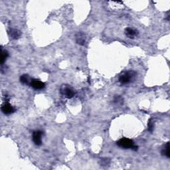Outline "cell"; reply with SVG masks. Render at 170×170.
<instances>
[{
  "label": "cell",
  "mask_w": 170,
  "mask_h": 170,
  "mask_svg": "<svg viewBox=\"0 0 170 170\" xmlns=\"http://www.w3.org/2000/svg\"><path fill=\"white\" fill-rule=\"evenodd\" d=\"M116 144H117V146L120 147V148L124 149L131 148L134 149V150H137V149H138V147L135 145L134 141L132 140L131 139L127 138H123L119 139L117 142H116Z\"/></svg>",
  "instance_id": "cell-1"
},
{
  "label": "cell",
  "mask_w": 170,
  "mask_h": 170,
  "mask_svg": "<svg viewBox=\"0 0 170 170\" xmlns=\"http://www.w3.org/2000/svg\"><path fill=\"white\" fill-rule=\"evenodd\" d=\"M136 77V73L133 71H128L124 73L119 77V82L122 85H126L132 81Z\"/></svg>",
  "instance_id": "cell-2"
},
{
  "label": "cell",
  "mask_w": 170,
  "mask_h": 170,
  "mask_svg": "<svg viewBox=\"0 0 170 170\" xmlns=\"http://www.w3.org/2000/svg\"><path fill=\"white\" fill-rule=\"evenodd\" d=\"M43 132L41 130H36L33 133V141L36 146H41L42 144Z\"/></svg>",
  "instance_id": "cell-3"
},
{
  "label": "cell",
  "mask_w": 170,
  "mask_h": 170,
  "mask_svg": "<svg viewBox=\"0 0 170 170\" xmlns=\"http://www.w3.org/2000/svg\"><path fill=\"white\" fill-rule=\"evenodd\" d=\"M1 111L3 112V113L5 115H11V114L14 113L16 112V109L12 106L9 103L6 102L4 105H2L1 106Z\"/></svg>",
  "instance_id": "cell-4"
},
{
  "label": "cell",
  "mask_w": 170,
  "mask_h": 170,
  "mask_svg": "<svg viewBox=\"0 0 170 170\" xmlns=\"http://www.w3.org/2000/svg\"><path fill=\"white\" fill-rule=\"evenodd\" d=\"M30 85L35 90H41L45 87V84L37 79H33L30 83Z\"/></svg>",
  "instance_id": "cell-5"
},
{
  "label": "cell",
  "mask_w": 170,
  "mask_h": 170,
  "mask_svg": "<svg viewBox=\"0 0 170 170\" xmlns=\"http://www.w3.org/2000/svg\"><path fill=\"white\" fill-rule=\"evenodd\" d=\"M60 92H61L62 95H65V97H67V98H71L75 96L74 91L71 88L68 87L63 88V89L60 90Z\"/></svg>",
  "instance_id": "cell-6"
},
{
  "label": "cell",
  "mask_w": 170,
  "mask_h": 170,
  "mask_svg": "<svg viewBox=\"0 0 170 170\" xmlns=\"http://www.w3.org/2000/svg\"><path fill=\"white\" fill-rule=\"evenodd\" d=\"M76 42L80 45H84L86 42V36L82 32H78L76 35Z\"/></svg>",
  "instance_id": "cell-7"
},
{
  "label": "cell",
  "mask_w": 170,
  "mask_h": 170,
  "mask_svg": "<svg viewBox=\"0 0 170 170\" xmlns=\"http://www.w3.org/2000/svg\"><path fill=\"white\" fill-rule=\"evenodd\" d=\"M125 33L127 37L132 39V38L136 37V35H138V32L137 31V30H136L135 29H133V28L127 27L125 29Z\"/></svg>",
  "instance_id": "cell-8"
},
{
  "label": "cell",
  "mask_w": 170,
  "mask_h": 170,
  "mask_svg": "<svg viewBox=\"0 0 170 170\" xmlns=\"http://www.w3.org/2000/svg\"><path fill=\"white\" fill-rule=\"evenodd\" d=\"M9 35L11 38L14 39H17L21 37V33L20 31L16 29H11L9 31Z\"/></svg>",
  "instance_id": "cell-9"
},
{
  "label": "cell",
  "mask_w": 170,
  "mask_h": 170,
  "mask_svg": "<svg viewBox=\"0 0 170 170\" xmlns=\"http://www.w3.org/2000/svg\"><path fill=\"white\" fill-rule=\"evenodd\" d=\"M161 154L164 156H166L167 158L170 157V153H169V142H167L166 145L164 146V148L162 149L161 150Z\"/></svg>",
  "instance_id": "cell-10"
},
{
  "label": "cell",
  "mask_w": 170,
  "mask_h": 170,
  "mask_svg": "<svg viewBox=\"0 0 170 170\" xmlns=\"http://www.w3.org/2000/svg\"><path fill=\"white\" fill-rule=\"evenodd\" d=\"M9 53L7 51L1 50V65H4V63L6 62L7 57H8Z\"/></svg>",
  "instance_id": "cell-11"
},
{
  "label": "cell",
  "mask_w": 170,
  "mask_h": 170,
  "mask_svg": "<svg viewBox=\"0 0 170 170\" xmlns=\"http://www.w3.org/2000/svg\"><path fill=\"white\" fill-rule=\"evenodd\" d=\"M20 81L23 84H29V77L27 75H23L20 77Z\"/></svg>",
  "instance_id": "cell-12"
},
{
  "label": "cell",
  "mask_w": 170,
  "mask_h": 170,
  "mask_svg": "<svg viewBox=\"0 0 170 170\" xmlns=\"http://www.w3.org/2000/svg\"><path fill=\"white\" fill-rule=\"evenodd\" d=\"M148 131L150 132H153V130H154V125L153 122H152L151 119L148 121Z\"/></svg>",
  "instance_id": "cell-13"
},
{
  "label": "cell",
  "mask_w": 170,
  "mask_h": 170,
  "mask_svg": "<svg viewBox=\"0 0 170 170\" xmlns=\"http://www.w3.org/2000/svg\"><path fill=\"white\" fill-rule=\"evenodd\" d=\"M123 99L120 96H116V97L114 99V102L116 104H119V103H122V102Z\"/></svg>",
  "instance_id": "cell-14"
}]
</instances>
